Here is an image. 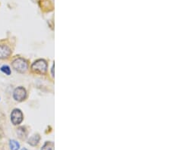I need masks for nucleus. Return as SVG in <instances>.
<instances>
[{"label": "nucleus", "instance_id": "1", "mask_svg": "<svg viewBox=\"0 0 171 150\" xmlns=\"http://www.w3.org/2000/svg\"><path fill=\"white\" fill-rule=\"evenodd\" d=\"M30 69L34 73L40 74H44L47 71V63L44 59L36 60L31 65Z\"/></svg>", "mask_w": 171, "mask_h": 150}, {"label": "nucleus", "instance_id": "2", "mask_svg": "<svg viewBox=\"0 0 171 150\" xmlns=\"http://www.w3.org/2000/svg\"><path fill=\"white\" fill-rule=\"evenodd\" d=\"M12 68L18 73H24L28 69L27 61L21 58H18L12 62Z\"/></svg>", "mask_w": 171, "mask_h": 150}, {"label": "nucleus", "instance_id": "3", "mask_svg": "<svg viewBox=\"0 0 171 150\" xmlns=\"http://www.w3.org/2000/svg\"><path fill=\"white\" fill-rule=\"evenodd\" d=\"M24 119L22 111L18 108H15L11 113V121L14 125H19Z\"/></svg>", "mask_w": 171, "mask_h": 150}, {"label": "nucleus", "instance_id": "4", "mask_svg": "<svg viewBox=\"0 0 171 150\" xmlns=\"http://www.w3.org/2000/svg\"><path fill=\"white\" fill-rule=\"evenodd\" d=\"M13 98L17 102H22L27 98V91L22 87H18L13 92Z\"/></svg>", "mask_w": 171, "mask_h": 150}, {"label": "nucleus", "instance_id": "5", "mask_svg": "<svg viewBox=\"0 0 171 150\" xmlns=\"http://www.w3.org/2000/svg\"><path fill=\"white\" fill-rule=\"evenodd\" d=\"M12 54V50L8 46L0 45V59H8Z\"/></svg>", "mask_w": 171, "mask_h": 150}, {"label": "nucleus", "instance_id": "6", "mask_svg": "<svg viewBox=\"0 0 171 150\" xmlns=\"http://www.w3.org/2000/svg\"><path fill=\"white\" fill-rule=\"evenodd\" d=\"M40 140H41V137L39 134H34L33 136L30 137L27 140V143L32 146H35L39 143Z\"/></svg>", "mask_w": 171, "mask_h": 150}, {"label": "nucleus", "instance_id": "7", "mask_svg": "<svg viewBox=\"0 0 171 150\" xmlns=\"http://www.w3.org/2000/svg\"><path fill=\"white\" fill-rule=\"evenodd\" d=\"M17 134H18V137L21 140H24L27 137V131H26L25 128H19L17 130Z\"/></svg>", "mask_w": 171, "mask_h": 150}, {"label": "nucleus", "instance_id": "8", "mask_svg": "<svg viewBox=\"0 0 171 150\" xmlns=\"http://www.w3.org/2000/svg\"><path fill=\"white\" fill-rule=\"evenodd\" d=\"M9 148L11 150H19L20 144L15 140H11L9 141Z\"/></svg>", "mask_w": 171, "mask_h": 150}, {"label": "nucleus", "instance_id": "9", "mask_svg": "<svg viewBox=\"0 0 171 150\" xmlns=\"http://www.w3.org/2000/svg\"><path fill=\"white\" fill-rule=\"evenodd\" d=\"M41 150H54V143L53 142H46Z\"/></svg>", "mask_w": 171, "mask_h": 150}, {"label": "nucleus", "instance_id": "10", "mask_svg": "<svg viewBox=\"0 0 171 150\" xmlns=\"http://www.w3.org/2000/svg\"><path fill=\"white\" fill-rule=\"evenodd\" d=\"M0 70H1L2 72L4 73L5 74L8 75V76H9V75L11 74V73H12V71H11V69H10V67L5 65H2V66L0 68Z\"/></svg>", "mask_w": 171, "mask_h": 150}, {"label": "nucleus", "instance_id": "11", "mask_svg": "<svg viewBox=\"0 0 171 150\" xmlns=\"http://www.w3.org/2000/svg\"><path fill=\"white\" fill-rule=\"evenodd\" d=\"M3 135H4V133H3V131L2 130V128H0V138L3 137Z\"/></svg>", "mask_w": 171, "mask_h": 150}, {"label": "nucleus", "instance_id": "12", "mask_svg": "<svg viewBox=\"0 0 171 150\" xmlns=\"http://www.w3.org/2000/svg\"><path fill=\"white\" fill-rule=\"evenodd\" d=\"M51 71H52V76L54 77V65H53V68H52Z\"/></svg>", "mask_w": 171, "mask_h": 150}, {"label": "nucleus", "instance_id": "13", "mask_svg": "<svg viewBox=\"0 0 171 150\" xmlns=\"http://www.w3.org/2000/svg\"><path fill=\"white\" fill-rule=\"evenodd\" d=\"M21 150H27V149H26V148H22V149Z\"/></svg>", "mask_w": 171, "mask_h": 150}]
</instances>
